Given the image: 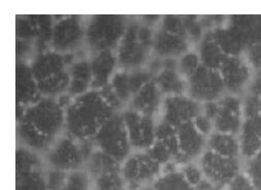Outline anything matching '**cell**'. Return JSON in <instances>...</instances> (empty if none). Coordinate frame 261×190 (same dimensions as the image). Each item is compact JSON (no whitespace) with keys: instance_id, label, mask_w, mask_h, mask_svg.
I'll use <instances>...</instances> for the list:
<instances>
[{"instance_id":"cell-1","label":"cell","mask_w":261,"mask_h":190,"mask_svg":"<svg viewBox=\"0 0 261 190\" xmlns=\"http://www.w3.org/2000/svg\"><path fill=\"white\" fill-rule=\"evenodd\" d=\"M116 112L105 101L100 91L90 90L72 100L65 110V133L79 140L93 139Z\"/></svg>"},{"instance_id":"cell-2","label":"cell","mask_w":261,"mask_h":190,"mask_svg":"<svg viewBox=\"0 0 261 190\" xmlns=\"http://www.w3.org/2000/svg\"><path fill=\"white\" fill-rule=\"evenodd\" d=\"M77 57V54H62L52 49L34 55L29 65L43 98L56 99L67 92L69 67Z\"/></svg>"},{"instance_id":"cell-3","label":"cell","mask_w":261,"mask_h":190,"mask_svg":"<svg viewBox=\"0 0 261 190\" xmlns=\"http://www.w3.org/2000/svg\"><path fill=\"white\" fill-rule=\"evenodd\" d=\"M154 34L155 28L146 25L141 19L129 18L125 34L116 50L119 69L146 67L153 57Z\"/></svg>"},{"instance_id":"cell-4","label":"cell","mask_w":261,"mask_h":190,"mask_svg":"<svg viewBox=\"0 0 261 190\" xmlns=\"http://www.w3.org/2000/svg\"><path fill=\"white\" fill-rule=\"evenodd\" d=\"M128 22L129 18L119 15H97L86 19L84 50L88 57L101 51H116Z\"/></svg>"},{"instance_id":"cell-5","label":"cell","mask_w":261,"mask_h":190,"mask_svg":"<svg viewBox=\"0 0 261 190\" xmlns=\"http://www.w3.org/2000/svg\"><path fill=\"white\" fill-rule=\"evenodd\" d=\"M95 149L92 139L79 140L65 132L56 138L48 153L43 156L46 167L72 172L84 169Z\"/></svg>"},{"instance_id":"cell-6","label":"cell","mask_w":261,"mask_h":190,"mask_svg":"<svg viewBox=\"0 0 261 190\" xmlns=\"http://www.w3.org/2000/svg\"><path fill=\"white\" fill-rule=\"evenodd\" d=\"M21 120L28 122L41 134L53 139L65 131V110L53 98L42 97L26 109Z\"/></svg>"},{"instance_id":"cell-7","label":"cell","mask_w":261,"mask_h":190,"mask_svg":"<svg viewBox=\"0 0 261 190\" xmlns=\"http://www.w3.org/2000/svg\"><path fill=\"white\" fill-rule=\"evenodd\" d=\"M92 140L95 148L121 164L134 152L121 113H116L111 117Z\"/></svg>"},{"instance_id":"cell-8","label":"cell","mask_w":261,"mask_h":190,"mask_svg":"<svg viewBox=\"0 0 261 190\" xmlns=\"http://www.w3.org/2000/svg\"><path fill=\"white\" fill-rule=\"evenodd\" d=\"M202 114L214 124V131L238 134L244 122L242 98L228 94L215 102L202 104Z\"/></svg>"},{"instance_id":"cell-9","label":"cell","mask_w":261,"mask_h":190,"mask_svg":"<svg viewBox=\"0 0 261 190\" xmlns=\"http://www.w3.org/2000/svg\"><path fill=\"white\" fill-rule=\"evenodd\" d=\"M51 49L62 54H79L84 50L86 19L81 16L54 18Z\"/></svg>"},{"instance_id":"cell-10","label":"cell","mask_w":261,"mask_h":190,"mask_svg":"<svg viewBox=\"0 0 261 190\" xmlns=\"http://www.w3.org/2000/svg\"><path fill=\"white\" fill-rule=\"evenodd\" d=\"M161 167L146 151H134L121 164V176L129 190L153 185L161 175Z\"/></svg>"},{"instance_id":"cell-11","label":"cell","mask_w":261,"mask_h":190,"mask_svg":"<svg viewBox=\"0 0 261 190\" xmlns=\"http://www.w3.org/2000/svg\"><path fill=\"white\" fill-rule=\"evenodd\" d=\"M186 94L201 105L220 100L226 94L220 72L201 65L187 79Z\"/></svg>"},{"instance_id":"cell-12","label":"cell","mask_w":261,"mask_h":190,"mask_svg":"<svg viewBox=\"0 0 261 190\" xmlns=\"http://www.w3.org/2000/svg\"><path fill=\"white\" fill-rule=\"evenodd\" d=\"M197 162L204 178L222 190H225L226 186L243 171L241 158L224 157L207 149Z\"/></svg>"},{"instance_id":"cell-13","label":"cell","mask_w":261,"mask_h":190,"mask_svg":"<svg viewBox=\"0 0 261 190\" xmlns=\"http://www.w3.org/2000/svg\"><path fill=\"white\" fill-rule=\"evenodd\" d=\"M134 151H147L156 141L158 119L142 115L132 109L121 112Z\"/></svg>"},{"instance_id":"cell-14","label":"cell","mask_w":261,"mask_h":190,"mask_svg":"<svg viewBox=\"0 0 261 190\" xmlns=\"http://www.w3.org/2000/svg\"><path fill=\"white\" fill-rule=\"evenodd\" d=\"M202 113V105L188 97L187 94L164 97L158 119L175 127L192 122Z\"/></svg>"},{"instance_id":"cell-15","label":"cell","mask_w":261,"mask_h":190,"mask_svg":"<svg viewBox=\"0 0 261 190\" xmlns=\"http://www.w3.org/2000/svg\"><path fill=\"white\" fill-rule=\"evenodd\" d=\"M226 93L241 97L247 91L254 72L243 55L228 56L219 69Z\"/></svg>"},{"instance_id":"cell-16","label":"cell","mask_w":261,"mask_h":190,"mask_svg":"<svg viewBox=\"0 0 261 190\" xmlns=\"http://www.w3.org/2000/svg\"><path fill=\"white\" fill-rule=\"evenodd\" d=\"M151 80H153V75L146 67L135 70L118 69L112 78L110 86L127 109L135 94Z\"/></svg>"},{"instance_id":"cell-17","label":"cell","mask_w":261,"mask_h":190,"mask_svg":"<svg viewBox=\"0 0 261 190\" xmlns=\"http://www.w3.org/2000/svg\"><path fill=\"white\" fill-rule=\"evenodd\" d=\"M180 154L176 163L179 168L183 164L197 161L206 150V137L202 135L192 122L177 127Z\"/></svg>"},{"instance_id":"cell-18","label":"cell","mask_w":261,"mask_h":190,"mask_svg":"<svg viewBox=\"0 0 261 190\" xmlns=\"http://www.w3.org/2000/svg\"><path fill=\"white\" fill-rule=\"evenodd\" d=\"M190 39L184 33L155 28L153 55L160 58H179L190 50Z\"/></svg>"},{"instance_id":"cell-19","label":"cell","mask_w":261,"mask_h":190,"mask_svg":"<svg viewBox=\"0 0 261 190\" xmlns=\"http://www.w3.org/2000/svg\"><path fill=\"white\" fill-rule=\"evenodd\" d=\"M161 68L153 80L163 97L186 94L187 80L180 73L178 58H161Z\"/></svg>"},{"instance_id":"cell-20","label":"cell","mask_w":261,"mask_h":190,"mask_svg":"<svg viewBox=\"0 0 261 190\" xmlns=\"http://www.w3.org/2000/svg\"><path fill=\"white\" fill-rule=\"evenodd\" d=\"M42 95L30 65L25 61H18L16 67V100L17 107L28 108L37 103Z\"/></svg>"},{"instance_id":"cell-21","label":"cell","mask_w":261,"mask_h":190,"mask_svg":"<svg viewBox=\"0 0 261 190\" xmlns=\"http://www.w3.org/2000/svg\"><path fill=\"white\" fill-rule=\"evenodd\" d=\"M163 99L164 97L158 86L154 80H151L135 94V97L130 101L127 108L142 115L158 119L162 108Z\"/></svg>"},{"instance_id":"cell-22","label":"cell","mask_w":261,"mask_h":190,"mask_svg":"<svg viewBox=\"0 0 261 190\" xmlns=\"http://www.w3.org/2000/svg\"><path fill=\"white\" fill-rule=\"evenodd\" d=\"M92 72V90H101L111 83L112 78L119 69L116 51H101L90 58Z\"/></svg>"},{"instance_id":"cell-23","label":"cell","mask_w":261,"mask_h":190,"mask_svg":"<svg viewBox=\"0 0 261 190\" xmlns=\"http://www.w3.org/2000/svg\"><path fill=\"white\" fill-rule=\"evenodd\" d=\"M69 77L67 93L73 99L92 90V72L89 57L79 56L69 67Z\"/></svg>"},{"instance_id":"cell-24","label":"cell","mask_w":261,"mask_h":190,"mask_svg":"<svg viewBox=\"0 0 261 190\" xmlns=\"http://www.w3.org/2000/svg\"><path fill=\"white\" fill-rule=\"evenodd\" d=\"M17 136L20 146L34 151L41 156H45L48 153L56 140L41 134L28 122L23 120L18 122Z\"/></svg>"},{"instance_id":"cell-25","label":"cell","mask_w":261,"mask_h":190,"mask_svg":"<svg viewBox=\"0 0 261 190\" xmlns=\"http://www.w3.org/2000/svg\"><path fill=\"white\" fill-rule=\"evenodd\" d=\"M196 52L199 56L201 65L215 70H219L229 56L207 32H205L201 40L197 43Z\"/></svg>"},{"instance_id":"cell-26","label":"cell","mask_w":261,"mask_h":190,"mask_svg":"<svg viewBox=\"0 0 261 190\" xmlns=\"http://www.w3.org/2000/svg\"><path fill=\"white\" fill-rule=\"evenodd\" d=\"M206 149L224 157L241 158L238 134L213 131L206 138Z\"/></svg>"},{"instance_id":"cell-27","label":"cell","mask_w":261,"mask_h":190,"mask_svg":"<svg viewBox=\"0 0 261 190\" xmlns=\"http://www.w3.org/2000/svg\"><path fill=\"white\" fill-rule=\"evenodd\" d=\"M240 154L248 160L261 151V137L255 130L252 119H244L242 127L238 133Z\"/></svg>"},{"instance_id":"cell-28","label":"cell","mask_w":261,"mask_h":190,"mask_svg":"<svg viewBox=\"0 0 261 190\" xmlns=\"http://www.w3.org/2000/svg\"><path fill=\"white\" fill-rule=\"evenodd\" d=\"M84 169L91 175L93 179H96L110 173L120 172L121 163L95 148L89 159L87 160Z\"/></svg>"},{"instance_id":"cell-29","label":"cell","mask_w":261,"mask_h":190,"mask_svg":"<svg viewBox=\"0 0 261 190\" xmlns=\"http://www.w3.org/2000/svg\"><path fill=\"white\" fill-rule=\"evenodd\" d=\"M46 168L16 172V190H47L45 180Z\"/></svg>"},{"instance_id":"cell-30","label":"cell","mask_w":261,"mask_h":190,"mask_svg":"<svg viewBox=\"0 0 261 190\" xmlns=\"http://www.w3.org/2000/svg\"><path fill=\"white\" fill-rule=\"evenodd\" d=\"M156 139L163 142V144L169 149L173 156V161L176 163V160L178 159L180 154L177 127L163 120L158 119L156 126Z\"/></svg>"},{"instance_id":"cell-31","label":"cell","mask_w":261,"mask_h":190,"mask_svg":"<svg viewBox=\"0 0 261 190\" xmlns=\"http://www.w3.org/2000/svg\"><path fill=\"white\" fill-rule=\"evenodd\" d=\"M156 190H194L193 187L185 180L180 170L161 173L153 183Z\"/></svg>"},{"instance_id":"cell-32","label":"cell","mask_w":261,"mask_h":190,"mask_svg":"<svg viewBox=\"0 0 261 190\" xmlns=\"http://www.w3.org/2000/svg\"><path fill=\"white\" fill-rule=\"evenodd\" d=\"M94 180L85 169L75 170L67 174L63 190H93Z\"/></svg>"},{"instance_id":"cell-33","label":"cell","mask_w":261,"mask_h":190,"mask_svg":"<svg viewBox=\"0 0 261 190\" xmlns=\"http://www.w3.org/2000/svg\"><path fill=\"white\" fill-rule=\"evenodd\" d=\"M93 180V190H129L121 176V172L110 173Z\"/></svg>"},{"instance_id":"cell-34","label":"cell","mask_w":261,"mask_h":190,"mask_svg":"<svg viewBox=\"0 0 261 190\" xmlns=\"http://www.w3.org/2000/svg\"><path fill=\"white\" fill-rule=\"evenodd\" d=\"M200 66L201 62L196 51L189 50L178 58L179 70L186 80L192 76Z\"/></svg>"},{"instance_id":"cell-35","label":"cell","mask_w":261,"mask_h":190,"mask_svg":"<svg viewBox=\"0 0 261 190\" xmlns=\"http://www.w3.org/2000/svg\"><path fill=\"white\" fill-rule=\"evenodd\" d=\"M146 152L161 168L170 162H175L173 161V156L169 151V149L160 140L156 139V141Z\"/></svg>"},{"instance_id":"cell-36","label":"cell","mask_w":261,"mask_h":190,"mask_svg":"<svg viewBox=\"0 0 261 190\" xmlns=\"http://www.w3.org/2000/svg\"><path fill=\"white\" fill-rule=\"evenodd\" d=\"M244 119H253L261 115V98L246 92L242 99Z\"/></svg>"},{"instance_id":"cell-37","label":"cell","mask_w":261,"mask_h":190,"mask_svg":"<svg viewBox=\"0 0 261 190\" xmlns=\"http://www.w3.org/2000/svg\"><path fill=\"white\" fill-rule=\"evenodd\" d=\"M244 172L257 190H261V151L252 158L245 160Z\"/></svg>"},{"instance_id":"cell-38","label":"cell","mask_w":261,"mask_h":190,"mask_svg":"<svg viewBox=\"0 0 261 190\" xmlns=\"http://www.w3.org/2000/svg\"><path fill=\"white\" fill-rule=\"evenodd\" d=\"M67 174V172L47 167L45 171L47 190H63Z\"/></svg>"},{"instance_id":"cell-39","label":"cell","mask_w":261,"mask_h":190,"mask_svg":"<svg viewBox=\"0 0 261 190\" xmlns=\"http://www.w3.org/2000/svg\"><path fill=\"white\" fill-rule=\"evenodd\" d=\"M179 170L182 173L185 180L193 188L204 179L203 173H202V171H201L197 161H193V162L183 164L179 168Z\"/></svg>"},{"instance_id":"cell-40","label":"cell","mask_w":261,"mask_h":190,"mask_svg":"<svg viewBox=\"0 0 261 190\" xmlns=\"http://www.w3.org/2000/svg\"><path fill=\"white\" fill-rule=\"evenodd\" d=\"M244 58L251 66L253 72L257 73L261 69V42L251 44L243 53Z\"/></svg>"},{"instance_id":"cell-41","label":"cell","mask_w":261,"mask_h":190,"mask_svg":"<svg viewBox=\"0 0 261 190\" xmlns=\"http://www.w3.org/2000/svg\"><path fill=\"white\" fill-rule=\"evenodd\" d=\"M225 190H257L252 181L242 171L225 188Z\"/></svg>"},{"instance_id":"cell-42","label":"cell","mask_w":261,"mask_h":190,"mask_svg":"<svg viewBox=\"0 0 261 190\" xmlns=\"http://www.w3.org/2000/svg\"><path fill=\"white\" fill-rule=\"evenodd\" d=\"M192 123L194 124L195 128L206 138L207 136L214 131V124L213 121L206 117L204 114H199L193 121Z\"/></svg>"},{"instance_id":"cell-43","label":"cell","mask_w":261,"mask_h":190,"mask_svg":"<svg viewBox=\"0 0 261 190\" xmlns=\"http://www.w3.org/2000/svg\"><path fill=\"white\" fill-rule=\"evenodd\" d=\"M246 92L252 93L257 95V97L261 98V77L258 75H255L247 89Z\"/></svg>"},{"instance_id":"cell-44","label":"cell","mask_w":261,"mask_h":190,"mask_svg":"<svg viewBox=\"0 0 261 190\" xmlns=\"http://www.w3.org/2000/svg\"><path fill=\"white\" fill-rule=\"evenodd\" d=\"M193 189L194 190H222L219 187H217L216 185H214L208 180H206L205 178L200 183H198Z\"/></svg>"},{"instance_id":"cell-45","label":"cell","mask_w":261,"mask_h":190,"mask_svg":"<svg viewBox=\"0 0 261 190\" xmlns=\"http://www.w3.org/2000/svg\"><path fill=\"white\" fill-rule=\"evenodd\" d=\"M252 121H253L255 130L257 131L258 135L261 137V115H259V116L256 117V118H253Z\"/></svg>"},{"instance_id":"cell-46","label":"cell","mask_w":261,"mask_h":190,"mask_svg":"<svg viewBox=\"0 0 261 190\" xmlns=\"http://www.w3.org/2000/svg\"><path fill=\"white\" fill-rule=\"evenodd\" d=\"M137 190H156L153 185H149V186H145V187H142V188H139Z\"/></svg>"},{"instance_id":"cell-47","label":"cell","mask_w":261,"mask_h":190,"mask_svg":"<svg viewBox=\"0 0 261 190\" xmlns=\"http://www.w3.org/2000/svg\"><path fill=\"white\" fill-rule=\"evenodd\" d=\"M256 75H258V76H260V77H261V69H260L259 72H257V73H256Z\"/></svg>"}]
</instances>
